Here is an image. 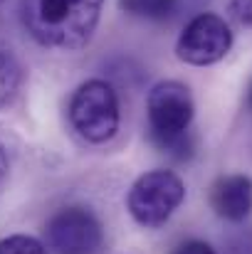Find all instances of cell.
Instances as JSON below:
<instances>
[{"instance_id":"1","label":"cell","mask_w":252,"mask_h":254,"mask_svg":"<svg viewBox=\"0 0 252 254\" xmlns=\"http://www.w3.org/2000/svg\"><path fill=\"white\" fill-rule=\"evenodd\" d=\"M104 0H22L20 17L27 35L50 50L77 52L89 45Z\"/></svg>"},{"instance_id":"2","label":"cell","mask_w":252,"mask_h":254,"mask_svg":"<svg viewBox=\"0 0 252 254\" xmlns=\"http://www.w3.org/2000/svg\"><path fill=\"white\" fill-rule=\"evenodd\" d=\"M149 136L151 141L175 158H188L193 153L190 124L195 116V104L190 89L180 82H159L151 86L146 99Z\"/></svg>"},{"instance_id":"3","label":"cell","mask_w":252,"mask_h":254,"mask_svg":"<svg viewBox=\"0 0 252 254\" xmlns=\"http://www.w3.org/2000/svg\"><path fill=\"white\" fill-rule=\"evenodd\" d=\"M119 96L104 79H89L70 99V124L89 143H106L119 131Z\"/></svg>"},{"instance_id":"4","label":"cell","mask_w":252,"mask_h":254,"mask_svg":"<svg viewBox=\"0 0 252 254\" xmlns=\"http://www.w3.org/2000/svg\"><path fill=\"white\" fill-rule=\"evenodd\" d=\"M185 197L183 180L170 170H149L129 190L126 207L141 227H161Z\"/></svg>"},{"instance_id":"5","label":"cell","mask_w":252,"mask_h":254,"mask_svg":"<svg viewBox=\"0 0 252 254\" xmlns=\"http://www.w3.org/2000/svg\"><path fill=\"white\" fill-rule=\"evenodd\" d=\"M233 47V30L230 25L215 15L203 12L195 15L180 32L175 42V57L193 67H208L220 62Z\"/></svg>"},{"instance_id":"6","label":"cell","mask_w":252,"mask_h":254,"mask_svg":"<svg viewBox=\"0 0 252 254\" xmlns=\"http://www.w3.org/2000/svg\"><path fill=\"white\" fill-rule=\"evenodd\" d=\"M47 245L55 254H94L101 247V222L86 207L72 205L55 212L47 222Z\"/></svg>"},{"instance_id":"7","label":"cell","mask_w":252,"mask_h":254,"mask_svg":"<svg viewBox=\"0 0 252 254\" xmlns=\"http://www.w3.org/2000/svg\"><path fill=\"white\" fill-rule=\"evenodd\" d=\"M210 207L228 222H243L252 210V180L248 175L218 178L210 188Z\"/></svg>"},{"instance_id":"8","label":"cell","mask_w":252,"mask_h":254,"mask_svg":"<svg viewBox=\"0 0 252 254\" xmlns=\"http://www.w3.org/2000/svg\"><path fill=\"white\" fill-rule=\"evenodd\" d=\"M22 84V67L7 50H0V109L17 94Z\"/></svg>"},{"instance_id":"9","label":"cell","mask_w":252,"mask_h":254,"mask_svg":"<svg viewBox=\"0 0 252 254\" xmlns=\"http://www.w3.org/2000/svg\"><path fill=\"white\" fill-rule=\"evenodd\" d=\"M119 7L134 17L146 20H166L168 15L175 12L178 0H119Z\"/></svg>"},{"instance_id":"10","label":"cell","mask_w":252,"mask_h":254,"mask_svg":"<svg viewBox=\"0 0 252 254\" xmlns=\"http://www.w3.org/2000/svg\"><path fill=\"white\" fill-rule=\"evenodd\" d=\"M0 254H47L45 245L27 235H10L0 240Z\"/></svg>"},{"instance_id":"11","label":"cell","mask_w":252,"mask_h":254,"mask_svg":"<svg viewBox=\"0 0 252 254\" xmlns=\"http://www.w3.org/2000/svg\"><path fill=\"white\" fill-rule=\"evenodd\" d=\"M230 17L243 25V27H252V0H230L228 5Z\"/></svg>"},{"instance_id":"12","label":"cell","mask_w":252,"mask_h":254,"mask_svg":"<svg viewBox=\"0 0 252 254\" xmlns=\"http://www.w3.org/2000/svg\"><path fill=\"white\" fill-rule=\"evenodd\" d=\"M173 254H218L208 242H200V240H188L183 245H178Z\"/></svg>"},{"instance_id":"13","label":"cell","mask_w":252,"mask_h":254,"mask_svg":"<svg viewBox=\"0 0 252 254\" xmlns=\"http://www.w3.org/2000/svg\"><path fill=\"white\" fill-rule=\"evenodd\" d=\"M230 254H252V235H248V237H240L238 242H233Z\"/></svg>"},{"instance_id":"14","label":"cell","mask_w":252,"mask_h":254,"mask_svg":"<svg viewBox=\"0 0 252 254\" xmlns=\"http://www.w3.org/2000/svg\"><path fill=\"white\" fill-rule=\"evenodd\" d=\"M7 170H10V163H7V156H5V151H2V146H0V188H2L5 180H7Z\"/></svg>"},{"instance_id":"15","label":"cell","mask_w":252,"mask_h":254,"mask_svg":"<svg viewBox=\"0 0 252 254\" xmlns=\"http://www.w3.org/2000/svg\"><path fill=\"white\" fill-rule=\"evenodd\" d=\"M250 106H252V89H250Z\"/></svg>"},{"instance_id":"16","label":"cell","mask_w":252,"mask_h":254,"mask_svg":"<svg viewBox=\"0 0 252 254\" xmlns=\"http://www.w3.org/2000/svg\"><path fill=\"white\" fill-rule=\"evenodd\" d=\"M0 2H2V0H0Z\"/></svg>"}]
</instances>
